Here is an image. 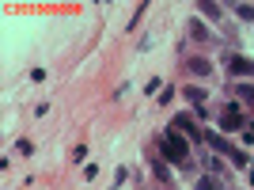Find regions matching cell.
Segmentation results:
<instances>
[{
	"mask_svg": "<svg viewBox=\"0 0 254 190\" xmlns=\"http://www.w3.org/2000/svg\"><path fill=\"white\" fill-rule=\"evenodd\" d=\"M197 11H205L209 19H220V15H224V11H220V4H212V0H201V4H197Z\"/></svg>",
	"mask_w": 254,
	"mask_h": 190,
	"instance_id": "cell-5",
	"label": "cell"
},
{
	"mask_svg": "<svg viewBox=\"0 0 254 190\" xmlns=\"http://www.w3.org/2000/svg\"><path fill=\"white\" fill-rule=\"evenodd\" d=\"M239 122H243V118H239V110H235V106H228V114L220 118V126H224V129H235Z\"/></svg>",
	"mask_w": 254,
	"mask_h": 190,
	"instance_id": "cell-6",
	"label": "cell"
},
{
	"mask_svg": "<svg viewBox=\"0 0 254 190\" xmlns=\"http://www.w3.org/2000/svg\"><path fill=\"white\" fill-rule=\"evenodd\" d=\"M190 73H193V76H209V73H212V65L205 61V57H193V61H190Z\"/></svg>",
	"mask_w": 254,
	"mask_h": 190,
	"instance_id": "cell-4",
	"label": "cell"
},
{
	"mask_svg": "<svg viewBox=\"0 0 254 190\" xmlns=\"http://www.w3.org/2000/svg\"><path fill=\"white\" fill-rule=\"evenodd\" d=\"M209 145L216 148V152H228V156H232L235 164H247V156H243V152H239V148H235V145H228V141H224V137H216V133H212V137H209Z\"/></svg>",
	"mask_w": 254,
	"mask_h": 190,
	"instance_id": "cell-2",
	"label": "cell"
},
{
	"mask_svg": "<svg viewBox=\"0 0 254 190\" xmlns=\"http://www.w3.org/2000/svg\"><path fill=\"white\" fill-rule=\"evenodd\" d=\"M235 11H239L243 19H254V8H251V4H239V8H235Z\"/></svg>",
	"mask_w": 254,
	"mask_h": 190,
	"instance_id": "cell-8",
	"label": "cell"
},
{
	"mask_svg": "<svg viewBox=\"0 0 254 190\" xmlns=\"http://www.w3.org/2000/svg\"><path fill=\"white\" fill-rule=\"evenodd\" d=\"M197 190H216V183H212V179H201V183H197Z\"/></svg>",
	"mask_w": 254,
	"mask_h": 190,
	"instance_id": "cell-9",
	"label": "cell"
},
{
	"mask_svg": "<svg viewBox=\"0 0 254 190\" xmlns=\"http://www.w3.org/2000/svg\"><path fill=\"white\" fill-rule=\"evenodd\" d=\"M228 73H239V76H254V61H247V57H228Z\"/></svg>",
	"mask_w": 254,
	"mask_h": 190,
	"instance_id": "cell-3",
	"label": "cell"
},
{
	"mask_svg": "<svg viewBox=\"0 0 254 190\" xmlns=\"http://www.w3.org/2000/svg\"><path fill=\"white\" fill-rule=\"evenodd\" d=\"M159 145H163V152H167L171 160H175V164H186V156H190V148H186V141L179 137V133H163V141H159Z\"/></svg>",
	"mask_w": 254,
	"mask_h": 190,
	"instance_id": "cell-1",
	"label": "cell"
},
{
	"mask_svg": "<svg viewBox=\"0 0 254 190\" xmlns=\"http://www.w3.org/2000/svg\"><path fill=\"white\" fill-rule=\"evenodd\" d=\"M186 99H190V103H205V92L201 88H186Z\"/></svg>",
	"mask_w": 254,
	"mask_h": 190,
	"instance_id": "cell-7",
	"label": "cell"
},
{
	"mask_svg": "<svg viewBox=\"0 0 254 190\" xmlns=\"http://www.w3.org/2000/svg\"><path fill=\"white\" fill-rule=\"evenodd\" d=\"M239 95H243V99H251V103H254V88H239Z\"/></svg>",
	"mask_w": 254,
	"mask_h": 190,
	"instance_id": "cell-10",
	"label": "cell"
}]
</instances>
